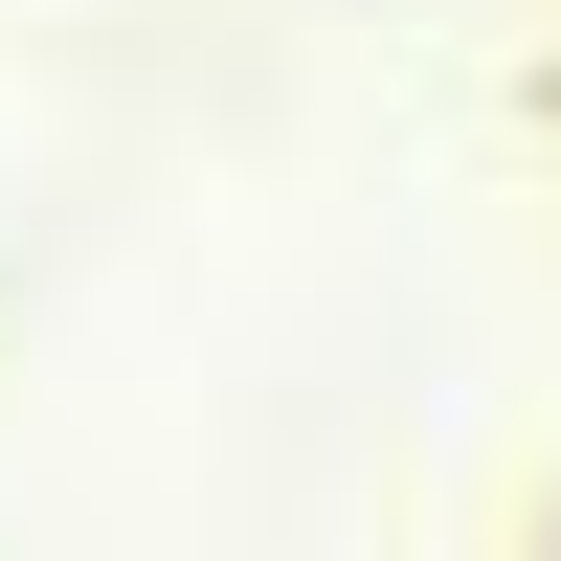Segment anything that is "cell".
Returning <instances> with one entry per match:
<instances>
[{"mask_svg":"<svg viewBox=\"0 0 561 561\" xmlns=\"http://www.w3.org/2000/svg\"><path fill=\"white\" fill-rule=\"evenodd\" d=\"M539 561H561V517H539Z\"/></svg>","mask_w":561,"mask_h":561,"instance_id":"1","label":"cell"}]
</instances>
